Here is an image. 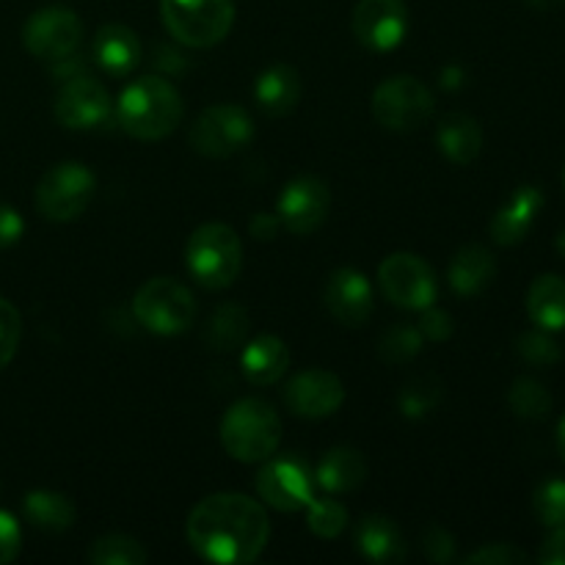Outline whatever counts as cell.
<instances>
[{"instance_id":"cell-1","label":"cell","mask_w":565,"mask_h":565,"mask_svg":"<svg viewBox=\"0 0 565 565\" xmlns=\"http://www.w3.org/2000/svg\"><path fill=\"white\" fill-rule=\"evenodd\" d=\"M188 544L210 563H254L270 539V522L257 500L235 491L210 494L188 516Z\"/></svg>"},{"instance_id":"cell-2","label":"cell","mask_w":565,"mask_h":565,"mask_svg":"<svg viewBox=\"0 0 565 565\" xmlns=\"http://www.w3.org/2000/svg\"><path fill=\"white\" fill-rule=\"evenodd\" d=\"M185 103L171 81L160 75H143L125 86L116 103V119L127 136L138 141H160L180 127Z\"/></svg>"},{"instance_id":"cell-3","label":"cell","mask_w":565,"mask_h":565,"mask_svg":"<svg viewBox=\"0 0 565 565\" xmlns=\"http://www.w3.org/2000/svg\"><path fill=\"white\" fill-rule=\"evenodd\" d=\"M281 441V419L268 401L243 397L226 408L221 419V445L235 461L263 463L276 456Z\"/></svg>"},{"instance_id":"cell-4","label":"cell","mask_w":565,"mask_h":565,"mask_svg":"<svg viewBox=\"0 0 565 565\" xmlns=\"http://www.w3.org/2000/svg\"><path fill=\"white\" fill-rule=\"evenodd\" d=\"M188 274L204 290H224L235 285L243 268V243L237 232L226 224H202L185 246Z\"/></svg>"},{"instance_id":"cell-5","label":"cell","mask_w":565,"mask_h":565,"mask_svg":"<svg viewBox=\"0 0 565 565\" xmlns=\"http://www.w3.org/2000/svg\"><path fill=\"white\" fill-rule=\"evenodd\" d=\"M160 17L185 47H215L235 25V0H160Z\"/></svg>"},{"instance_id":"cell-6","label":"cell","mask_w":565,"mask_h":565,"mask_svg":"<svg viewBox=\"0 0 565 565\" xmlns=\"http://www.w3.org/2000/svg\"><path fill=\"white\" fill-rule=\"evenodd\" d=\"M132 315L143 329L154 334H182L196 320V301L191 290L169 276H154L143 281L132 296Z\"/></svg>"},{"instance_id":"cell-7","label":"cell","mask_w":565,"mask_h":565,"mask_svg":"<svg viewBox=\"0 0 565 565\" xmlns=\"http://www.w3.org/2000/svg\"><path fill=\"white\" fill-rule=\"evenodd\" d=\"M370 110L384 130L412 132L428 125V119L434 116V94L423 81L412 75L386 77L373 92Z\"/></svg>"},{"instance_id":"cell-8","label":"cell","mask_w":565,"mask_h":565,"mask_svg":"<svg viewBox=\"0 0 565 565\" xmlns=\"http://www.w3.org/2000/svg\"><path fill=\"white\" fill-rule=\"evenodd\" d=\"M94 191H97V180H94L92 169L70 160V163H58L44 171L33 202L44 218L66 224V221H75L86 213Z\"/></svg>"},{"instance_id":"cell-9","label":"cell","mask_w":565,"mask_h":565,"mask_svg":"<svg viewBox=\"0 0 565 565\" xmlns=\"http://www.w3.org/2000/svg\"><path fill=\"white\" fill-rule=\"evenodd\" d=\"M254 138V121L241 105H210L191 127V147L204 158H232Z\"/></svg>"},{"instance_id":"cell-10","label":"cell","mask_w":565,"mask_h":565,"mask_svg":"<svg viewBox=\"0 0 565 565\" xmlns=\"http://www.w3.org/2000/svg\"><path fill=\"white\" fill-rule=\"evenodd\" d=\"M81 39V17L66 6H47V9L33 11L22 28V44L28 53L39 61H50V64L72 58Z\"/></svg>"},{"instance_id":"cell-11","label":"cell","mask_w":565,"mask_h":565,"mask_svg":"<svg viewBox=\"0 0 565 565\" xmlns=\"http://www.w3.org/2000/svg\"><path fill=\"white\" fill-rule=\"evenodd\" d=\"M379 285L392 303L403 309H417V312L430 307L439 296V285H436V274L430 270V265L408 252L390 254L381 263Z\"/></svg>"},{"instance_id":"cell-12","label":"cell","mask_w":565,"mask_h":565,"mask_svg":"<svg viewBox=\"0 0 565 565\" xmlns=\"http://www.w3.org/2000/svg\"><path fill=\"white\" fill-rule=\"evenodd\" d=\"M257 494L265 505L281 513L307 511L315 500V478L309 467L296 456L265 458L257 475Z\"/></svg>"},{"instance_id":"cell-13","label":"cell","mask_w":565,"mask_h":565,"mask_svg":"<svg viewBox=\"0 0 565 565\" xmlns=\"http://www.w3.org/2000/svg\"><path fill=\"white\" fill-rule=\"evenodd\" d=\"M331 210V193L320 177L303 174L285 185L276 199V215L292 235H312L326 224Z\"/></svg>"},{"instance_id":"cell-14","label":"cell","mask_w":565,"mask_h":565,"mask_svg":"<svg viewBox=\"0 0 565 565\" xmlns=\"http://www.w3.org/2000/svg\"><path fill=\"white\" fill-rule=\"evenodd\" d=\"M53 110L58 125H64L66 130H97L110 119L114 103L103 83L88 75H77L58 88Z\"/></svg>"},{"instance_id":"cell-15","label":"cell","mask_w":565,"mask_h":565,"mask_svg":"<svg viewBox=\"0 0 565 565\" xmlns=\"http://www.w3.org/2000/svg\"><path fill=\"white\" fill-rule=\"evenodd\" d=\"M353 33L373 53L401 47L408 33V6L403 0H359L353 9Z\"/></svg>"},{"instance_id":"cell-16","label":"cell","mask_w":565,"mask_h":565,"mask_svg":"<svg viewBox=\"0 0 565 565\" xmlns=\"http://www.w3.org/2000/svg\"><path fill=\"white\" fill-rule=\"evenodd\" d=\"M345 386L331 370H303L285 386V403L296 417L326 419L340 412Z\"/></svg>"},{"instance_id":"cell-17","label":"cell","mask_w":565,"mask_h":565,"mask_svg":"<svg viewBox=\"0 0 565 565\" xmlns=\"http://www.w3.org/2000/svg\"><path fill=\"white\" fill-rule=\"evenodd\" d=\"M323 303L342 326H362L373 315V285L353 268H337L323 287Z\"/></svg>"},{"instance_id":"cell-18","label":"cell","mask_w":565,"mask_h":565,"mask_svg":"<svg viewBox=\"0 0 565 565\" xmlns=\"http://www.w3.org/2000/svg\"><path fill=\"white\" fill-rule=\"evenodd\" d=\"M541 207H544V193L533 185H524L497 210L491 218V237L500 246H516L533 230L535 218H539Z\"/></svg>"},{"instance_id":"cell-19","label":"cell","mask_w":565,"mask_h":565,"mask_svg":"<svg viewBox=\"0 0 565 565\" xmlns=\"http://www.w3.org/2000/svg\"><path fill=\"white\" fill-rule=\"evenodd\" d=\"M141 39L132 28L119 25V22H110V25H103L94 36V58L103 66L108 75L125 77L141 64Z\"/></svg>"},{"instance_id":"cell-20","label":"cell","mask_w":565,"mask_h":565,"mask_svg":"<svg viewBox=\"0 0 565 565\" xmlns=\"http://www.w3.org/2000/svg\"><path fill=\"white\" fill-rule=\"evenodd\" d=\"M436 143L450 163L469 166L483 152V127L475 116L452 110L441 116L436 125Z\"/></svg>"},{"instance_id":"cell-21","label":"cell","mask_w":565,"mask_h":565,"mask_svg":"<svg viewBox=\"0 0 565 565\" xmlns=\"http://www.w3.org/2000/svg\"><path fill=\"white\" fill-rule=\"evenodd\" d=\"M367 458L356 447H331L318 463L315 472V486H320L329 494H351L367 480Z\"/></svg>"},{"instance_id":"cell-22","label":"cell","mask_w":565,"mask_h":565,"mask_svg":"<svg viewBox=\"0 0 565 565\" xmlns=\"http://www.w3.org/2000/svg\"><path fill=\"white\" fill-rule=\"evenodd\" d=\"M301 92V75L290 64L268 66L265 72H259L257 83H254V99H257L259 110L274 119L296 110Z\"/></svg>"},{"instance_id":"cell-23","label":"cell","mask_w":565,"mask_h":565,"mask_svg":"<svg viewBox=\"0 0 565 565\" xmlns=\"http://www.w3.org/2000/svg\"><path fill=\"white\" fill-rule=\"evenodd\" d=\"M356 544L367 561L379 565H395L406 561V539H403L395 519L384 516V513H370V516L359 522Z\"/></svg>"},{"instance_id":"cell-24","label":"cell","mask_w":565,"mask_h":565,"mask_svg":"<svg viewBox=\"0 0 565 565\" xmlns=\"http://www.w3.org/2000/svg\"><path fill=\"white\" fill-rule=\"evenodd\" d=\"M241 367L254 386H270L290 367V351L285 340L274 334L254 337L241 348Z\"/></svg>"},{"instance_id":"cell-25","label":"cell","mask_w":565,"mask_h":565,"mask_svg":"<svg viewBox=\"0 0 565 565\" xmlns=\"http://www.w3.org/2000/svg\"><path fill=\"white\" fill-rule=\"evenodd\" d=\"M497 276V259L494 254L486 246H463L458 248L456 257H452L450 270H447V279H450V287L463 298L480 296L486 287L494 281Z\"/></svg>"},{"instance_id":"cell-26","label":"cell","mask_w":565,"mask_h":565,"mask_svg":"<svg viewBox=\"0 0 565 565\" xmlns=\"http://www.w3.org/2000/svg\"><path fill=\"white\" fill-rule=\"evenodd\" d=\"M527 315L539 329L561 331L565 329V279L546 274L530 285Z\"/></svg>"},{"instance_id":"cell-27","label":"cell","mask_w":565,"mask_h":565,"mask_svg":"<svg viewBox=\"0 0 565 565\" xmlns=\"http://www.w3.org/2000/svg\"><path fill=\"white\" fill-rule=\"evenodd\" d=\"M22 513L33 527L47 530V533H64L75 524V505L70 497L58 494V491H28L22 500Z\"/></svg>"},{"instance_id":"cell-28","label":"cell","mask_w":565,"mask_h":565,"mask_svg":"<svg viewBox=\"0 0 565 565\" xmlns=\"http://www.w3.org/2000/svg\"><path fill=\"white\" fill-rule=\"evenodd\" d=\"M248 329H252V318H248L246 307H241L235 301H226L213 312L204 337H207V345L213 351L230 353L246 345Z\"/></svg>"},{"instance_id":"cell-29","label":"cell","mask_w":565,"mask_h":565,"mask_svg":"<svg viewBox=\"0 0 565 565\" xmlns=\"http://www.w3.org/2000/svg\"><path fill=\"white\" fill-rule=\"evenodd\" d=\"M441 397H445V384L439 375L419 373L403 384L397 406L406 419H423L441 406Z\"/></svg>"},{"instance_id":"cell-30","label":"cell","mask_w":565,"mask_h":565,"mask_svg":"<svg viewBox=\"0 0 565 565\" xmlns=\"http://www.w3.org/2000/svg\"><path fill=\"white\" fill-rule=\"evenodd\" d=\"M88 561L94 565H141L149 561V552L143 550L141 541L130 535H99L88 550Z\"/></svg>"},{"instance_id":"cell-31","label":"cell","mask_w":565,"mask_h":565,"mask_svg":"<svg viewBox=\"0 0 565 565\" xmlns=\"http://www.w3.org/2000/svg\"><path fill=\"white\" fill-rule=\"evenodd\" d=\"M513 414L522 419H546L552 412V395L544 384L535 379H516L508 392Z\"/></svg>"},{"instance_id":"cell-32","label":"cell","mask_w":565,"mask_h":565,"mask_svg":"<svg viewBox=\"0 0 565 565\" xmlns=\"http://www.w3.org/2000/svg\"><path fill=\"white\" fill-rule=\"evenodd\" d=\"M423 342H425V337L419 334L417 326L397 323L381 334L379 356L384 359L386 364H406V362H412L414 356H419V351H423Z\"/></svg>"},{"instance_id":"cell-33","label":"cell","mask_w":565,"mask_h":565,"mask_svg":"<svg viewBox=\"0 0 565 565\" xmlns=\"http://www.w3.org/2000/svg\"><path fill=\"white\" fill-rule=\"evenodd\" d=\"M307 524L318 539H337L348 527V508L340 500H312L307 505Z\"/></svg>"},{"instance_id":"cell-34","label":"cell","mask_w":565,"mask_h":565,"mask_svg":"<svg viewBox=\"0 0 565 565\" xmlns=\"http://www.w3.org/2000/svg\"><path fill=\"white\" fill-rule=\"evenodd\" d=\"M533 511L544 527H563L565 524V480L552 478L535 489Z\"/></svg>"},{"instance_id":"cell-35","label":"cell","mask_w":565,"mask_h":565,"mask_svg":"<svg viewBox=\"0 0 565 565\" xmlns=\"http://www.w3.org/2000/svg\"><path fill=\"white\" fill-rule=\"evenodd\" d=\"M516 351L519 356L535 367H552L561 359V348L544 331H524L516 337Z\"/></svg>"},{"instance_id":"cell-36","label":"cell","mask_w":565,"mask_h":565,"mask_svg":"<svg viewBox=\"0 0 565 565\" xmlns=\"http://www.w3.org/2000/svg\"><path fill=\"white\" fill-rule=\"evenodd\" d=\"M20 334H22V320L20 312L11 301L0 298V373L9 367V362L14 359L17 348H20Z\"/></svg>"},{"instance_id":"cell-37","label":"cell","mask_w":565,"mask_h":565,"mask_svg":"<svg viewBox=\"0 0 565 565\" xmlns=\"http://www.w3.org/2000/svg\"><path fill=\"white\" fill-rule=\"evenodd\" d=\"M467 565H524L530 563V555L513 544H489L483 550L472 552L463 557Z\"/></svg>"},{"instance_id":"cell-38","label":"cell","mask_w":565,"mask_h":565,"mask_svg":"<svg viewBox=\"0 0 565 565\" xmlns=\"http://www.w3.org/2000/svg\"><path fill=\"white\" fill-rule=\"evenodd\" d=\"M417 329L425 340L447 342L452 337V331H456V326H452V318L445 312V309H439L430 303V307L423 309V318H419Z\"/></svg>"},{"instance_id":"cell-39","label":"cell","mask_w":565,"mask_h":565,"mask_svg":"<svg viewBox=\"0 0 565 565\" xmlns=\"http://www.w3.org/2000/svg\"><path fill=\"white\" fill-rule=\"evenodd\" d=\"M423 552L430 563H450L456 557V541L439 524H430L423 535Z\"/></svg>"},{"instance_id":"cell-40","label":"cell","mask_w":565,"mask_h":565,"mask_svg":"<svg viewBox=\"0 0 565 565\" xmlns=\"http://www.w3.org/2000/svg\"><path fill=\"white\" fill-rule=\"evenodd\" d=\"M22 546V530L11 513L0 511V565L11 563L20 555Z\"/></svg>"},{"instance_id":"cell-41","label":"cell","mask_w":565,"mask_h":565,"mask_svg":"<svg viewBox=\"0 0 565 565\" xmlns=\"http://www.w3.org/2000/svg\"><path fill=\"white\" fill-rule=\"evenodd\" d=\"M22 232H25V221H22V215L17 213L11 204L0 202V248L14 246V243L22 237Z\"/></svg>"},{"instance_id":"cell-42","label":"cell","mask_w":565,"mask_h":565,"mask_svg":"<svg viewBox=\"0 0 565 565\" xmlns=\"http://www.w3.org/2000/svg\"><path fill=\"white\" fill-rule=\"evenodd\" d=\"M539 563L544 565H565V524L563 527H552L550 539L541 544Z\"/></svg>"},{"instance_id":"cell-43","label":"cell","mask_w":565,"mask_h":565,"mask_svg":"<svg viewBox=\"0 0 565 565\" xmlns=\"http://www.w3.org/2000/svg\"><path fill=\"white\" fill-rule=\"evenodd\" d=\"M281 221L276 213H257L252 218V235L257 241H274V235L279 232Z\"/></svg>"},{"instance_id":"cell-44","label":"cell","mask_w":565,"mask_h":565,"mask_svg":"<svg viewBox=\"0 0 565 565\" xmlns=\"http://www.w3.org/2000/svg\"><path fill=\"white\" fill-rule=\"evenodd\" d=\"M555 3H563V0H527V6H533V9H552Z\"/></svg>"},{"instance_id":"cell-45","label":"cell","mask_w":565,"mask_h":565,"mask_svg":"<svg viewBox=\"0 0 565 565\" xmlns=\"http://www.w3.org/2000/svg\"><path fill=\"white\" fill-rule=\"evenodd\" d=\"M557 447H561V456L565 461V417L561 419V428H557Z\"/></svg>"},{"instance_id":"cell-46","label":"cell","mask_w":565,"mask_h":565,"mask_svg":"<svg viewBox=\"0 0 565 565\" xmlns=\"http://www.w3.org/2000/svg\"><path fill=\"white\" fill-rule=\"evenodd\" d=\"M555 248H557V252L563 254V259H565V230L561 232V235H557V241H555Z\"/></svg>"},{"instance_id":"cell-47","label":"cell","mask_w":565,"mask_h":565,"mask_svg":"<svg viewBox=\"0 0 565 565\" xmlns=\"http://www.w3.org/2000/svg\"><path fill=\"white\" fill-rule=\"evenodd\" d=\"M563 185H565V169H563Z\"/></svg>"}]
</instances>
